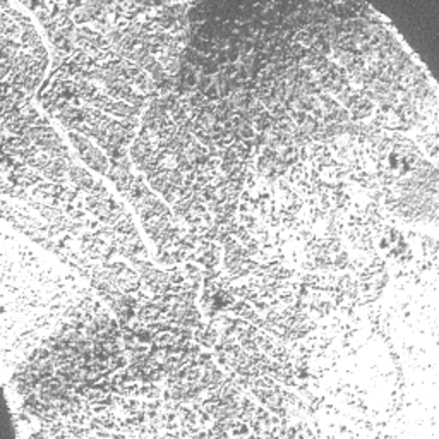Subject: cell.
<instances>
[{
    "label": "cell",
    "instance_id": "7a4b0ae2",
    "mask_svg": "<svg viewBox=\"0 0 439 439\" xmlns=\"http://www.w3.org/2000/svg\"><path fill=\"white\" fill-rule=\"evenodd\" d=\"M69 177H71V182L76 186V191H83V193H91L93 187L97 186L95 180L91 179V175L84 168L77 167V165L71 163L69 167Z\"/></svg>",
    "mask_w": 439,
    "mask_h": 439
},
{
    "label": "cell",
    "instance_id": "6da1fadb",
    "mask_svg": "<svg viewBox=\"0 0 439 439\" xmlns=\"http://www.w3.org/2000/svg\"><path fill=\"white\" fill-rule=\"evenodd\" d=\"M71 141H72V145L77 147V151H79L84 163L90 165L91 168H95V170H98L102 173L109 172V167H110L109 160H106V158L103 157V154L99 153L97 147L91 145L86 138H83L81 134H76V132H71Z\"/></svg>",
    "mask_w": 439,
    "mask_h": 439
}]
</instances>
